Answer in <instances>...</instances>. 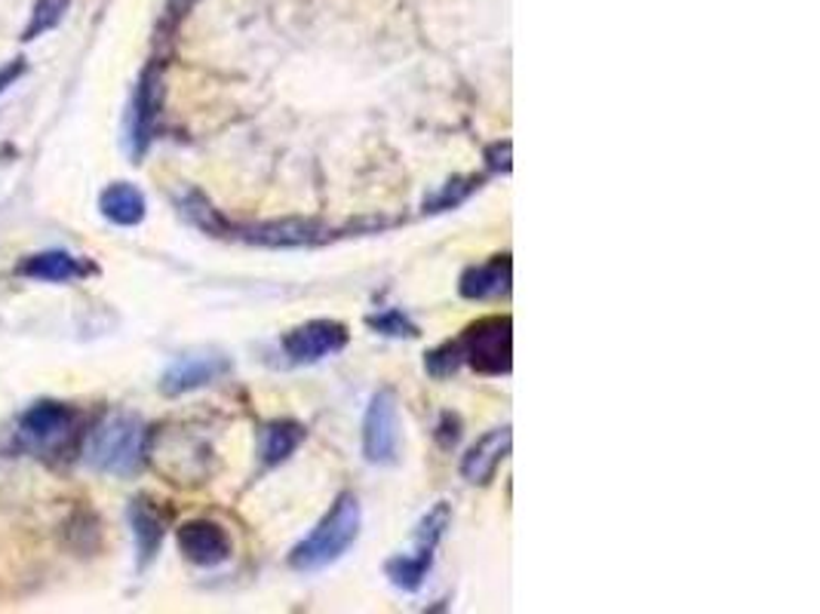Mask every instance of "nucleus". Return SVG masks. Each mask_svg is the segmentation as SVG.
Listing matches in <instances>:
<instances>
[{
  "label": "nucleus",
  "mask_w": 820,
  "mask_h": 614,
  "mask_svg": "<svg viewBox=\"0 0 820 614\" xmlns=\"http://www.w3.org/2000/svg\"><path fill=\"white\" fill-rule=\"evenodd\" d=\"M19 434L28 449L55 451L69 446L71 434H74V412L62 403H38L22 415L19 422Z\"/></svg>",
  "instance_id": "nucleus-6"
},
{
  "label": "nucleus",
  "mask_w": 820,
  "mask_h": 614,
  "mask_svg": "<svg viewBox=\"0 0 820 614\" xmlns=\"http://www.w3.org/2000/svg\"><path fill=\"white\" fill-rule=\"evenodd\" d=\"M247 240L261 246H311L326 240V228H320L316 221H271L249 228Z\"/></svg>",
  "instance_id": "nucleus-14"
},
{
  "label": "nucleus",
  "mask_w": 820,
  "mask_h": 614,
  "mask_svg": "<svg viewBox=\"0 0 820 614\" xmlns=\"http://www.w3.org/2000/svg\"><path fill=\"white\" fill-rule=\"evenodd\" d=\"M178 550L194 565L216 569L221 562L231 560V538L212 519H191L178 529Z\"/></svg>",
  "instance_id": "nucleus-8"
},
{
  "label": "nucleus",
  "mask_w": 820,
  "mask_h": 614,
  "mask_svg": "<svg viewBox=\"0 0 820 614\" xmlns=\"http://www.w3.org/2000/svg\"><path fill=\"white\" fill-rule=\"evenodd\" d=\"M160 105H164V81H160V71L148 69L138 81L136 96H133V105H129V121H126V142H129V154H133L136 164L145 157V150L154 142L157 121H160Z\"/></svg>",
  "instance_id": "nucleus-5"
},
{
  "label": "nucleus",
  "mask_w": 820,
  "mask_h": 614,
  "mask_svg": "<svg viewBox=\"0 0 820 614\" xmlns=\"http://www.w3.org/2000/svg\"><path fill=\"white\" fill-rule=\"evenodd\" d=\"M228 368H231L228 366V360L216 354L178 356L176 363L164 372V378H160V394L181 396L191 394V391H200L206 384L219 382Z\"/></svg>",
  "instance_id": "nucleus-9"
},
{
  "label": "nucleus",
  "mask_w": 820,
  "mask_h": 614,
  "mask_svg": "<svg viewBox=\"0 0 820 614\" xmlns=\"http://www.w3.org/2000/svg\"><path fill=\"white\" fill-rule=\"evenodd\" d=\"M98 209L102 216L111 221V225H121V228H136L145 219L148 212V204H145V194L138 191L136 185L129 181H114L108 185L102 197H98Z\"/></svg>",
  "instance_id": "nucleus-13"
},
{
  "label": "nucleus",
  "mask_w": 820,
  "mask_h": 614,
  "mask_svg": "<svg viewBox=\"0 0 820 614\" xmlns=\"http://www.w3.org/2000/svg\"><path fill=\"white\" fill-rule=\"evenodd\" d=\"M129 525H133V534H136V547H138V565L145 569L157 550H160V541H164V522L154 513V507L145 504V501H133L129 504Z\"/></svg>",
  "instance_id": "nucleus-15"
},
{
  "label": "nucleus",
  "mask_w": 820,
  "mask_h": 614,
  "mask_svg": "<svg viewBox=\"0 0 820 614\" xmlns=\"http://www.w3.org/2000/svg\"><path fill=\"white\" fill-rule=\"evenodd\" d=\"M449 504H437L427 517L418 522V532H415V550H422V553H434L437 544L443 541V534L449 529Z\"/></svg>",
  "instance_id": "nucleus-19"
},
{
  "label": "nucleus",
  "mask_w": 820,
  "mask_h": 614,
  "mask_svg": "<svg viewBox=\"0 0 820 614\" xmlns=\"http://www.w3.org/2000/svg\"><path fill=\"white\" fill-rule=\"evenodd\" d=\"M83 458L93 470L111 477H133L148 458V427L136 415H108L90 430Z\"/></svg>",
  "instance_id": "nucleus-1"
},
{
  "label": "nucleus",
  "mask_w": 820,
  "mask_h": 614,
  "mask_svg": "<svg viewBox=\"0 0 820 614\" xmlns=\"http://www.w3.org/2000/svg\"><path fill=\"white\" fill-rule=\"evenodd\" d=\"M69 7L71 0H38V3H34V13H31V22H28V28L22 31V41L31 43L38 41L41 34H46V31H53V28L65 19Z\"/></svg>",
  "instance_id": "nucleus-18"
},
{
  "label": "nucleus",
  "mask_w": 820,
  "mask_h": 614,
  "mask_svg": "<svg viewBox=\"0 0 820 614\" xmlns=\"http://www.w3.org/2000/svg\"><path fill=\"white\" fill-rule=\"evenodd\" d=\"M467 191H470V185L461 188V181H451L449 188H443V194L430 200V212H443V209H449V206H458L467 197Z\"/></svg>",
  "instance_id": "nucleus-24"
},
{
  "label": "nucleus",
  "mask_w": 820,
  "mask_h": 614,
  "mask_svg": "<svg viewBox=\"0 0 820 614\" xmlns=\"http://www.w3.org/2000/svg\"><path fill=\"white\" fill-rule=\"evenodd\" d=\"M510 277H513L510 259L507 256H495L486 264L467 268L465 277H461V295L470 301L498 299V295H505L507 289H510Z\"/></svg>",
  "instance_id": "nucleus-12"
},
{
  "label": "nucleus",
  "mask_w": 820,
  "mask_h": 614,
  "mask_svg": "<svg viewBox=\"0 0 820 614\" xmlns=\"http://www.w3.org/2000/svg\"><path fill=\"white\" fill-rule=\"evenodd\" d=\"M347 344V329L335 320H311L304 326L292 329L283 339V354L292 366H311L326 356L339 354Z\"/></svg>",
  "instance_id": "nucleus-7"
},
{
  "label": "nucleus",
  "mask_w": 820,
  "mask_h": 614,
  "mask_svg": "<svg viewBox=\"0 0 820 614\" xmlns=\"http://www.w3.org/2000/svg\"><path fill=\"white\" fill-rule=\"evenodd\" d=\"M439 446L443 449H451L458 437H461V430H458V418H451V415H443V422H439Z\"/></svg>",
  "instance_id": "nucleus-26"
},
{
  "label": "nucleus",
  "mask_w": 820,
  "mask_h": 614,
  "mask_svg": "<svg viewBox=\"0 0 820 614\" xmlns=\"http://www.w3.org/2000/svg\"><path fill=\"white\" fill-rule=\"evenodd\" d=\"M430 565H434V553L412 550V553H399L394 560H387L384 572H387L394 587L406 590V593H415V590H422L424 577L430 572Z\"/></svg>",
  "instance_id": "nucleus-17"
},
{
  "label": "nucleus",
  "mask_w": 820,
  "mask_h": 614,
  "mask_svg": "<svg viewBox=\"0 0 820 614\" xmlns=\"http://www.w3.org/2000/svg\"><path fill=\"white\" fill-rule=\"evenodd\" d=\"M194 3L197 0H169L164 10V19H160V34H173L181 25V19L191 13Z\"/></svg>",
  "instance_id": "nucleus-23"
},
{
  "label": "nucleus",
  "mask_w": 820,
  "mask_h": 614,
  "mask_svg": "<svg viewBox=\"0 0 820 614\" xmlns=\"http://www.w3.org/2000/svg\"><path fill=\"white\" fill-rule=\"evenodd\" d=\"M301 439H304V427L295 422H277L264 427V437H261V461L268 467L283 465L292 451L299 449Z\"/></svg>",
  "instance_id": "nucleus-16"
},
{
  "label": "nucleus",
  "mask_w": 820,
  "mask_h": 614,
  "mask_svg": "<svg viewBox=\"0 0 820 614\" xmlns=\"http://www.w3.org/2000/svg\"><path fill=\"white\" fill-rule=\"evenodd\" d=\"M510 316H486L467 329L458 342L465 363L482 375H507L513 366V335H510Z\"/></svg>",
  "instance_id": "nucleus-3"
},
{
  "label": "nucleus",
  "mask_w": 820,
  "mask_h": 614,
  "mask_svg": "<svg viewBox=\"0 0 820 614\" xmlns=\"http://www.w3.org/2000/svg\"><path fill=\"white\" fill-rule=\"evenodd\" d=\"M510 439H513L510 437V427H495L486 437H479L465 455V461H461V477L467 482H474V486L492 482L498 467H501L507 451H510Z\"/></svg>",
  "instance_id": "nucleus-10"
},
{
  "label": "nucleus",
  "mask_w": 820,
  "mask_h": 614,
  "mask_svg": "<svg viewBox=\"0 0 820 614\" xmlns=\"http://www.w3.org/2000/svg\"><path fill=\"white\" fill-rule=\"evenodd\" d=\"M181 212H185V216H188L197 228H204V231H209V233L221 231V219L216 216V209L206 204L200 194H188V197L181 200Z\"/></svg>",
  "instance_id": "nucleus-22"
},
{
  "label": "nucleus",
  "mask_w": 820,
  "mask_h": 614,
  "mask_svg": "<svg viewBox=\"0 0 820 614\" xmlns=\"http://www.w3.org/2000/svg\"><path fill=\"white\" fill-rule=\"evenodd\" d=\"M465 363V356H461V347H458V342L455 344H443V347H437V351H430L427 354V360H424V368L434 375V378H449V375H455L458 372V366Z\"/></svg>",
  "instance_id": "nucleus-20"
},
{
  "label": "nucleus",
  "mask_w": 820,
  "mask_h": 614,
  "mask_svg": "<svg viewBox=\"0 0 820 614\" xmlns=\"http://www.w3.org/2000/svg\"><path fill=\"white\" fill-rule=\"evenodd\" d=\"M399 451V412L394 391H378L372 396L363 418V455L370 465H394Z\"/></svg>",
  "instance_id": "nucleus-4"
},
{
  "label": "nucleus",
  "mask_w": 820,
  "mask_h": 614,
  "mask_svg": "<svg viewBox=\"0 0 820 614\" xmlns=\"http://www.w3.org/2000/svg\"><path fill=\"white\" fill-rule=\"evenodd\" d=\"M370 326L378 329L382 335H391V339H415L418 335V326L403 311H384V314L370 316Z\"/></svg>",
  "instance_id": "nucleus-21"
},
{
  "label": "nucleus",
  "mask_w": 820,
  "mask_h": 614,
  "mask_svg": "<svg viewBox=\"0 0 820 614\" xmlns=\"http://www.w3.org/2000/svg\"><path fill=\"white\" fill-rule=\"evenodd\" d=\"M19 277L28 280H43V283H65V280H81L90 273V264H83L81 259H74L71 252L62 249H50V252H38L31 259L19 261L15 264Z\"/></svg>",
  "instance_id": "nucleus-11"
},
{
  "label": "nucleus",
  "mask_w": 820,
  "mask_h": 614,
  "mask_svg": "<svg viewBox=\"0 0 820 614\" xmlns=\"http://www.w3.org/2000/svg\"><path fill=\"white\" fill-rule=\"evenodd\" d=\"M360 522H363L360 501H356V495L344 491V495H339V501L332 504L326 517L316 522L314 532L292 547L289 565L295 572H320L332 562H339L360 538Z\"/></svg>",
  "instance_id": "nucleus-2"
},
{
  "label": "nucleus",
  "mask_w": 820,
  "mask_h": 614,
  "mask_svg": "<svg viewBox=\"0 0 820 614\" xmlns=\"http://www.w3.org/2000/svg\"><path fill=\"white\" fill-rule=\"evenodd\" d=\"M28 71L25 59H13V62H7V65H0V93H7L10 86H13L22 74Z\"/></svg>",
  "instance_id": "nucleus-25"
}]
</instances>
